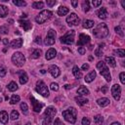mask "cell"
<instances>
[{
  "label": "cell",
  "instance_id": "cell-1",
  "mask_svg": "<svg viewBox=\"0 0 125 125\" xmlns=\"http://www.w3.org/2000/svg\"><path fill=\"white\" fill-rule=\"evenodd\" d=\"M93 34L96 38L98 39H103L104 37H106L108 35V28H107V25L104 22L102 23H99L93 30Z\"/></svg>",
  "mask_w": 125,
  "mask_h": 125
},
{
  "label": "cell",
  "instance_id": "cell-2",
  "mask_svg": "<svg viewBox=\"0 0 125 125\" xmlns=\"http://www.w3.org/2000/svg\"><path fill=\"white\" fill-rule=\"evenodd\" d=\"M57 113V109L53 106H48L44 112V118L42 121V125H50L53 118Z\"/></svg>",
  "mask_w": 125,
  "mask_h": 125
},
{
  "label": "cell",
  "instance_id": "cell-3",
  "mask_svg": "<svg viewBox=\"0 0 125 125\" xmlns=\"http://www.w3.org/2000/svg\"><path fill=\"white\" fill-rule=\"evenodd\" d=\"M62 114L63 118H64L67 122H69V123H71V124H74V123L76 122L77 111H76V109H75L74 107H69V108L63 110V111L62 112Z\"/></svg>",
  "mask_w": 125,
  "mask_h": 125
},
{
  "label": "cell",
  "instance_id": "cell-4",
  "mask_svg": "<svg viewBox=\"0 0 125 125\" xmlns=\"http://www.w3.org/2000/svg\"><path fill=\"white\" fill-rule=\"evenodd\" d=\"M97 68L100 70L101 75H103L104 78H105V80H106L107 82H109V81L111 80V75H110L109 70H108L107 66L105 65V62H103V61L98 62V63H97Z\"/></svg>",
  "mask_w": 125,
  "mask_h": 125
},
{
  "label": "cell",
  "instance_id": "cell-5",
  "mask_svg": "<svg viewBox=\"0 0 125 125\" xmlns=\"http://www.w3.org/2000/svg\"><path fill=\"white\" fill-rule=\"evenodd\" d=\"M35 90H36V92H37L38 94H40L42 97H45V98L49 97V90H48L46 84H45L42 80H38V81L36 82V88H35Z\"/></svg>",
  "mask_w": 125,
  "mask_h": 125
},
{
  "label": "cell",
  "instance_id": "cell-6",
  "mask_svg": "<svg viewBox=\"0 0 125 125\" xmlns=\"http://www.w3.org/2000/svg\"><path fill=\"white\" fill-rule=\"evenodd\" d=\"M51 16H52V12H51V11H49V10H43L42 12H40V13L36 16L35 21H36L37 23L41 24V23L45 22L46 21H48V20L51 18Z\"/></svg>",
  "mask_w": 125,
  "mask_h": 125
},
{
  "label": "cell",
  "instance_id": "cell-7",
  "mask_svg": "<svg viewBox=\"0 0 125 125\" xmlns=\"http://www.w3.org/2000/svg\"><path fill=\"white\" fill-rule=\"evenodd\" d=\"M12 62L17 66H22L25 62V58L21 52H16L12 56Z\"/></svg>",
  "mask_w": 125,
  "mask_h": 125
},
{
  "label": "cell",
  "instance_id": "cell-8",
  "mask_svg": "<svg viewBox=\"0 0 125 125\" xmlns=\"http://www.w3.org/2000/svg\"><path fill=\"white\" fill-rule=\"evenodd\" d=\"M74 35H75V31L74 30H69L67 31L63 36H62L60 38V41L62 43V44H67V45H70L73 43L74 41Z\"/></svg>",
  "mask_w": 125,
  "mask_h": 125
},
{
  "label": "cell",
  "instance_id": "cell-9",
  "mask_svg": "<svg viewBox=\"0 0 125 125\" xmlns=\"http://www.w3.org/2000/svg\"><path fill=\"white\" fill-rule=\"evenodd\" d=\"M55 40H56V32H55V30L49 29V31H48V33L46 35V39L44 41L45 45L52 46L55 43Z\"/></svg>",
  "mask_w": 125,
  "mask_h": 125
},
{
  "label": "cell",
  "instance_id": "cell-10",
  "mask_svg": "<svg viewBox=\"0 0 125 125\" xmlns=\"http://www.w3.org/2000/svg\"><path fill=\"white\" fill-rule=\"evenodd\" d=\"M66 22L68 23L69 26L78 25V23L80 22V19L78 18V16L75 13H70V15L66 18Z\"/></svg>",
  "mask_w": 125,
  "mask_h": 125
},
{
  "label": "cell",
  "instance_id": "cell-11",
  "mask_svg": "<svg viewBox=\"0 0 125 125\" xmlns=\"http://www.w3.org/2000/svg\"><path fill=\"white\" fill-rule=\"evenodd\" d=\"M111 95L114 98L115 101H119L120 100V96H121V87L118 84H114L111 87Z\"/></svg>",
  "mask_w": 125,
  "mask_h": 125
},
{
  "label": "cell",
  "instance_id": "cell-12",
  "mask_svg": "<svg viewBox=\"0 0 125 125\" xmlns=\"http://www.w3.org/2000/svg\"><path fill=\"white\" fill-rule=\"evenodd\" d=\"M30 101H31V104H32V109L35 111V112H40L41 111V108L43 107V104L39 103L34 97L30 96Z\"/></svg>",
  "mask_w": 125,
  "mask_h": 125
},
{
  "label": "cell",
  "instance_id": "cell-13",
  "mask_svg": "<svg viewBox=\"0 0 125 125\" xmlns=\"http://www.w3.org/2000/svg\"><path fill=\"white\" fill-rule=\"evenodd\" d=\"M89 42H90V36L81 33L79 35V38H78V41H77V46H83V45H86Z\"/></svg>",
  "mask_w": 125,
  "mask_h": 125
},
{
  "label": "cell",
  "instance_id": "cell-14",
  "mask_svg": "<svg viewBox=\"0 0 125 125\" xmlns=\"http://www.w3.org/2000/svg\"><path fill=\"white\" fill-rule=\"evenodd\" d=\"M48 71L51 73V75L53 76V77H58L59 75H60V73H61V71H60V68L57 66V65H55V64H51L50 66H49V68H48Z\"/></svg>",
  "mask_w": 125,
  "mask_h": 125
},
{
  "label": "cell",
  "instance_id": "cell-15",
  "mask_svg": "<svg viewBox=\"0 0 125 125\" xmlns=\"http://www.w3.org/2000/svg\"><path fill=\"white\" fill-rule=\"evenodd\" d=\"M97 15H98V17H99L100 19H102V20H105V19H107V17H108V13H107L106 8H104V7L100 8V9L98 10V12H97Z\"/></svg>",
  "mask_w": 125,
  "mask_h": 125
},
{
  "label": "cell",
  "instance_id": "cell-16",
  "mask_svg": "<svg viewBox=\"0 0 125 125\" xmlns=\"http://www.w3.org/2000/svg\"><path fill=\"white\" fill-rule=\"evenodd\" d=\"M56 55H57V51L54 49V48H50L47 52H46V55H45V58H46V60H52V59H54L55 57H56Z\"/></svg>",
  "mask_w": 125,
  "mask_h": 125
},
{
  "label": "cell",
  "instance_id": "cell-17",
  "mask_svg": "<svg viewBox=\"0 0 125 125\" xmlns=\"http://www.w3.org/2000/svg\"><path fill=\"white\" fill-rule=\"evenodd\" d=\"M19 23H20V25L23 28V30H25V31L29 30V29L32 27L31 23H30L28 21H22V20H20V21H19Z\"/></svg>",
  "mask_w": 125,
  "mask_h": 125
},
{
  "label": "cell",
  "instance_id": "cell-18",
  "mask_svg": "<svg viewBox=\"0 0 125 125\" xmlns=\"http://www.w3.org/2000/svg\"><path fill=\"white\" fill-rule=\"evenodd\" d=\"M18 73H19V75H20V83H21V85L25 84V83L27 82V80H28L27 74H26L24 71H19Z\"/></svg>",
  "mask_w": 125,
  "mask_h": 125
},
{
  "label": "cell",
  "instance_id": "cell-19",
  "mask_svg": "<svg viewBox=\"0 0 125 125\" xmlns=\"http://www.w3.org/2000/svg\"><path fill=\"white\" fill-rule=\"evenodd\" d=\"M10 45H11V47L14 48V49H16V48H21V45H22V39H21V38L15 39V40H13V41L10 43Z\"/></svg>",
  "mask_w": 125,
  "mask_h": 125
},
{
  "label": "cell",
  "instance_id": "cell-20",
  "mask_svg": "<svg viewBox=\"0 0 125 125\" xmlns=\"http://www.w3.org/2000/svg\"><path fill=\"white\" fill-rule=\"evenodd\" d=\"M8 113L5 111V110H1L0 111V122L2 124H7L8 123Z\"/></svg>",
  "mask_w": 125,
  "mask_h": 125
},
{
  "label": "cell",
  "instance_id": "cell-21",
  "mask_svg": "<svg viewBox=\"0 0 125 125\" xmlns=\"http://www.w3.org/2000/svg\"><path fill=\"white\" fill-rule=\"evenodd\" d=\"M109 102H110V101H109L107 98H101V99H99V100L97 101V104H98L100 106L104 107V106H106V105L109 104Z\"/></svg>",
  "mask_w": 125,
  "mask_h": 125
},
{
  "label": "cell",
  "instance_id": "cell-22",
  "mask_svg": "<svg viewBox=\"0 0 125 125\" xmlns=\"http://www.w3.org/2000/svg\"><path fill=\"white\" fill-rule=\"evenodd\" d=\"M72 73L75 76V78H77V79H80L82 77V72H81V70L79 69V67L77 65H74L72 67Z\"/></svg>",
  "mask_w": 125,
  "mask_h": 125
},
{
  "label": "cell",
  "instance_id": "cell-23",
  "mask_svg": "<svg viewBox=\"0 0 125 125\" xmlns=\"http://www.w3.org/2000/svg\"><path fill=\"white\" fill-rule=\"evenodd\" d=\"M96 78V71L95 70H92L90 73H88L86 76H85V81L87 82V83H90V82H92L94 79Z\"/></svg>",
  "mask_w": 125,
  "mask_h": 125
},
{
  "label": "cell",
  "instance_id": "cell-24",
  "mask_svg": "<svg viewBox=\"0 0 125 125\" xmlns=\"http://www.w3.org/2000/svg\"><path fill=\"white\" fill-rule=\"evenodd\" d=\"M75 102L77 103V104L78 105H83V104H86L89 101L87 100V99H85V98H83V97H81V96H77V97H75Z\"/></svg>",
  "mask_w": 125,
  "mask_h": 125
},
{
  "label": "cell",
  "instance_id": "cell-25",
  "mask_svg": "<svg viewBox=\"0 0 125 125\" xmlns=\"http://www.w3.org/2000/svg\"><path fill=\"white\" fill-rule=\"evenodd\" d=\"M9 13L8 7L5 5H0V18H5Z\"/></svg>",
  "mask_w": 125,
  "mask_h": 125
},
{
  "label": "cell",
  "instance_id": "cell-26",
  "mask_svg": "<svg viewBox=\"0 0 125 125\" xmlns=\"http://www.w3.org/2000/svg\"><path fill=\"white\" fill-rule=\"evenodd\" d=\"M68 12H69V10L65 6H60V8L58 9V15L59 16H65L66 14H68Z\"/></svg>",
  "mask_w": 125,
  "mask_h": 125
},
{
  "label": "cell",
  "instance_id": "cell-27",
  "mask_svg": "<svg viewBox=\"0 0 125 125\" xmlns=\"http://www.w3.org/2000/svg\"><path fill=\"white\" fill-rule=\"evenodd\" d=\"M77 94L79 95V96H87V95H89V90L86 88V87H84V86H81L80 88H78V90H77Z\"/></svg>",
  "mask_w": 125,
  "mask_h": 125
},
{
  "label": "cell",
  "instance_id": "cell-28",
  "mask_svg": "<svg viewBox=\"0 0 125 125\" xmlns=\"http://www.w3.org/2000/svg\"><path fill=\"white\" fill-rule=\"evenodd\" d=\"M83 27L84 28H91L94 26V21H91V20H85L83 21Z\"/></svg>",
  "mask_w": 125,
  "mask_h": 125
},
{
  "label": "cell",
  "instance_id": "cell-29",
  "mask_svg": "<svg viewBox=\"0 0 125 125\" xmlns=\"http://www.w3.org/2000/svg\"><path fill=\"white\" fill-rule=\"evenodd\" d=\"M105 62H107V64H109L111 67H115L116 66V62L112 57H105Z\"/></svg>",
  "mask_w": 125,
  "mask_h": 125
},
{
  "label": "cell",
  "instance_id": "cell-30",
  "mask_svg": "<svg viewBox=\"0 0 125 125\" xmlns=\"http://www.w3.org/2000/svg\"><path fill=\"white\" fill-rule=\"evenodd\" d=\"M40 56H41V50L40 49H34L32 54L30 55V57L32 59H38V58H40Z\"/></svg>",
  "mask_w": 125,
  "mask_h": 125
},
{
  "label": "cell",
  "instance_id": "cell-31",
  "mask_svg": "<svg viewBox=\"0 0 125 125\" xmlns=\"http://www.w3.org/2000/svg\"><path fill=\"white\" fill-rule=\"evenodd\" d=\"M113 55L120 57V58H123V57H125V51L123 49H117V50L113 51Z\"/></svg>",
  "mask_w": 125,
  "mask_h": 125
},
{
  "label": "cell",
  "instance_id": "cell-32",
  "mask_svg": "<svg viewBox=\"0 0 125 125\" xmlns=\"http://www.w3.org/2000/svg\"><path fill=\"white\" fill-rule=\"evenodd\" d=\"M18 85H17V83L16 82H14V81H11L9 84H8V89H9V91H11V92H14V91H16V90H18Z\"/></svg>",
  "mask_w": 125,
  "mask_h": 125
},
{
  "label": "cell",
  "instance_id": "cell-33",
  "mask_svg": "<svg viewBox=\"0 0 125 125\" xmlns=\"http://www.w3.org/2000/svg\"><path fill=\"white\" fill-rule=\"evenodd\" d=\"M94 121H95V123H96L97 125H103V123H104V118H103L102 115H96V116L94 117Z\"/></svg>",
  "mask_w": 125,
  "mask_h": 125
},
{
  "label": "cell",
  "instance_id": "cell-34",
  "mask_svg": "<svg viewBox=\"0 0 125 125\" xmlns=\"http://www.w3.org/2000/svg\"><path fill=\"white\" fill-rule=\"evenodd\" d=\"M32 7L34 9H42L44 7V3L42 1H36L32 3Z\"/></svg>",
  "mask_w": 125,
  "mask_h": 125
},
{
  "label": "cell",
  "instance_id": "cell-35",
  "mask_svg": "<svg viewBox=\"0 0 125 125\" xmlns=\"http://www.w3.org/2000/svg\"><path fill=\"white\" fill-rule=\"evenodd\" d=\"M21 111H22V113L24 115H27V113H28V106H27V104L25 103H21Z\"/></svg>",
  "mask_w": 125,
  "mask_h": 125
},
{
  "label": "cell",
  "instance_id": "cell-36",
  "mask_svg": "<svg viewBox=\"0 0 125 125\" xmlns=\"http://www.w3.org/2000/svg\"><path fill=\"white\" fill-rule=\"evenodd\" d=\"M13 3L16 6H19V7H24V6H26V2L23 1V0H13Z\"/></svg>",
  "mask_w": 125,
  "mask_h": 125
},
{
  "label": "cell",
  "instance_id": "cell-37",
  "mask_svg": "<svg viewBox=\"0 0 125 125\" xmlns=\"http://www.w3.org/2000/svg\"><path fill=\"white\" fill-rule=\"evenodd\" d=\"M18 102H20V96H18V95H13V96L11 97L10 104H16Z\"/></svg>",
  "mask_w": 125,
  "mask_h": 125
},
{
  "label": "cell",
  "instance_id": "cell-38",
  "mask_svg": "<svg viewBox=\"0 0 125 125\" xmlns=\"http://www.w3.org/2000/svg\"><path fill=\"white\" fill-rule=\"evenodd\" d=\"M103 46H104V44H100V45H99V48L95 51V55H96L97 57H102V56H103V50H102Z\"/></svg>",
  "mask_w": 125,
  "mask_h": 125
},
{
  "label": "cell",
  "instance_id": "cell-39",
  "mask_svg": "<svg viewBox=\"0 0 125 125\" xmlns=\"http://www.w3.org/2000/svg\"><path fill=\"white\" fill-rule=\"evenodd\" d=\"M19 116H20V114H19V112H18L17 110H12L11 115H10V118H11L12 120H17V119L19 118Z\"/></svg>",
  "mask_w": 125,
  "mask_h": 125
},
{
  "label": "cell",
  "instance_id": "cell-40",
  "mask_svg": "<svg viewBox=\"0 0 125 125\" xmlns=\"http://www.w3.org/2000/svg\"><path fill=\"white\" fill-rule=\"evenodd\" d=\"M82 8H83L84 12H88L90 10V3H89V1H84L82 3Z\"/></svg>",
  "mask_w": 125,
  "mask_h": 125
},
{
  "label": "cell",
  "instance_id": "cell-41",
  "mask_svg": "<svg viewBox=\"0 0 125 125\" xmlns=\"http://www.w3.org/2000/svg\"><path fill=\"white\" fill-rule=\"evenodd\" d=\"M50 88H51V90H53V91H58V90H59V85H58V83L53 82V83H51Z\"/></svg>",
  "mask_w": 125,
  "mask_h": 125
},
{
  "label": "cell",
  "instance_id": "cell-42",
  "mask_svg": "<svg viewBox=\"0 0 125 125\" xmlns=\"http://www.w3.org/2000/svg\"><path fill=\"white\" fill-rule=\"evenodd\" d=\"M0 33H2V34H7V33H8V27L5 26V25L0 26Z\"/></svg>",
  "mask_w": 125,
  "mask_h": 125
},
{
  "label": "cell",
  "instance_id": "cell-43",
  "mask_svg": "<svg viewBox=\"0 0 125 125\" xmlns=\"http://www.w3.org/2000/svg\"><path fill=\"white\" fill-rule=\"evenodd\" d=\"M81 124L82 125H90V119L88 117H83L82 121H81Z\"/></svg>",
  "mask_w": 125,
  "mask_h": 125
},
{
  "label": "cell",
  "instance_id": "cell-44",
  "mask_svg": "<svg viewBox=\"0 0 125 125\" xmlns=\"http://www.w3.org/2000/svg\"><path fill=\"white\" fill-rule=\"evenodd\" d=\"M114 30H115V32H116V33H118L120 36H123V35H124V33H123V31H122V29H121V27H120V26H115Z\"/></svg>",
  "mask_w": 125,
  "mask_h": 125
},
{
  "label": "cell",
  "instance_id": "cell-45",
  "mask_svg": "<svg viewBox=\"0 0 125 125\" xmlns=\"http://www.w3.org/2000/svg\"><path fill=\"white\" fill-rule=\"evenodd\" d=\"M6 72H7L6 68L4 66H0V77H4L6 75Z\"/></svg>",
  "mask_w": 125,
  "mask_h": 125
},
{
  "label": "cell",
  "instance_id": "cell-46",
  "mask_svg": "<svg viewBox=\"0 0 125 125\" xmlns=\"http://www.w3.org/2000/svg\"><path fill=\"white\" fill-rule=\"evenodd\" d=\"M119 78H120L121 83H122V84H125V73H124V72H121V73H120Z\"/></svg>",
  "mask_w": 125,
  "mask_h": 125
},
{
  "label": "cell",
  "instance_id": "cell-47",
  "mask_svg": "<svg viewBox=\"0 0 125 125\" xmlns=\"http://www.w3.org/2000/svg\"><path fill=\"white\" fill-rule=\"evenodd\" d=\"M56 3H57V2H56V0H52V1H51V0H47V1H46V4H47L49 7L54 6Z\"/></svg>",
  "mask_w": 125,
  "mask_h": 125
},
{
  "label": "cell",
  "instance_id": "cell-48",
  "mask_svg": "<svg viewBox=\"0 0 125 125\" xmlns=\"http://www.w3.org/2000/svg\"><path fill=\"white\" fill-rule=\"evenodd\" d=\"M92 4H93L94 7H98V6H100V5L102 4V1H101V0H98V1L93 0V1H92Z\"/></svg>",
  "mask_w": 125,
  "mask_h": 125
},
{
  "label": "cell",
  "instance_id": "cell-49",
  "mask_svg": "<svg viewBox=\"0 0 125 125\" xmlns=\"http://www.w3.org/2000/svg\"><path fill=\"white\" fill-rule=\"evenodd\" d=\"M85 52H86V50H85L84 47H79V48H78V53H79L80 55H84Z\"/></svg>",
  "mask_w": 125,
  "mask_h": 125
},
{
  "label": "cell",
  "instance_id": "cell-50",
  "mask_svg": "<svg viewBox=\"0 0 125 125\" xmlns=\"http://www.w3.org/2000/svg\"><path fill=\"white\" fill-rule=\"evenodd\" d=\"M54 125H62V123L61 122V120L59 118H56L55 119V122H54Z\"/></svg>",
  "mask_w": 125,
  "mask_h": 125
},
{
  "label": "cell",
  "instance_id": "cell-51",
  "mask_svg": "<svg viewBox=\"0 0 125 125\" xmlns=\"http://www.w3.org/2000/svg\"><path fill=\"white\" fill-rule=\"evenodd\" d=\"M35 43H36V44H39V45L41 44V37H40V36H37V37L35 38Z\"/></svg>",
  "mask_w": 125,
  "mask_h": 125
},
{
  "label": "cell",
  "instance_id": "cell-52",
  "mask_svg": "<svg viewBox=\"0 0 125 125\" xmlns=\"http://www.w3.org/2000/svg\"><path fill=\"white\" fill-rule=\"evenodd\" d=\"M87 69H89V64L88 63H84L82 65V70H87Z\"/></svg>",
  "mask_w": 125,
  "mask_h": 125
},
{
  "label": "cell",
  "instance_id": "cell-53",
  "mask_svg": "<svg viewBox=\"0 0 125 125\" xmlns=\"http://www.w3.org/2000/svg\"><path fill=\"white\" fill-rule=\"evenodd\" d=\"M101 91H102V93L105 94V93H106V91H107V86H103V87H102V89H101Z\"/></svg>",
  "mask_w": 125,
  "mask_h": 125
},
{
  "label": "cell",
  "instance_id": "cell-54",
  "mask_svg": "<svg viewBox=\"0 0 125 125\" xmlns=\"http://www.w3.org/2000/svg\"><path fill=\"white\" fill-rule=\"evenodd\" d=\"M71 5L73 6V8H77L78 2H77V1H71Z\"/></svg>",
  "mask_w": 125,
  "mask_h": 125
},
{
  "label": "cell",
  "instance_id": "cell-55",
  "mask_svg": "<svg viewBox=\"0 0 125 125\" xmlns=\"http://www.w3.org/2000/svg\"><path fill=\"white\" fill-rule=\"evenodd\" d=\"M3 43H4L5 45H8V43H9L8 39H7V38H4V39H3Z\"/></svg>",
  "mask_w": 125,
  "mask_h": 125
},
{
  "label": "cell",
  "instance_id": "cell-56",
  "mask_svg": "<svg viewBox=\"0 0 125 125\" xmlns=\"http://www.w3.org/2000/svg\"><path fill=\"white\" fill-rule=\"evenodd\" d=\"M121 5H122L123 8H125V2L124 1H121Z\"/></svg>",
  "mask_w": 125,
  "mask_h": 125
},
{
  "label": "cell",
  "instance_id": "cell-57",
  "mask_svg": "<svg viewBox=\"0 0 125 125\" xmlns=\"http://www.w3.org/2000/svg\"><path fill=\"white\" fill-rule=\"evenodd\" d=\"M70 87H71V86H69V85H64V88H65V89H69Z\"/></svg>",
  "mask_w": 125,
  "mask_h": 125
},
{
  "label": "cell",
  "instance_id": "cell-58",
  "mask_svg": "<svg viewBox=\"0 0 125 125\" xmlns=\"http://www.w3.org/2000/svg\"><path fill=\"white\" fill-rule=\"evenodd\" d=\"M111 125H121L120 123H118V122H114V123H112Z\"/></svg>",
  "mask_w": 125,
  "mask_h": 125
},
{
  "label": "cell",
  "instance_id": "cell-59",
  "mask_svg": "<svg viewBox=\"0 0 125 125\" xmlns=\"http://www.w3.org/2000/svg\"><path fill=\"white\" fill-rule=\"evenodd\" d=\"M40 72H41V73H43V74H44V73H45V72H46V70H45V69H41V70H40Z\"/></svg>",
  "mask_w": 125,
  "mask_h": 125
},
{
  "label": "cell",
  "instance_id": "cell-60",
  "mask_svg": "<svg viewBox=\"0 0 125 125\" xmlns=\"http://www.w3.org/2000/svg\"><path fill=\"white\" fill-rule=\"evenodd\" d=\"M8 22H10V23H13V22H14V21H13V20H8Z\"/></svg>",
  "mask_w": 125,
  "mask_h": 125
},
{
  "label": "cell",
  "instance_id": "cell-61",
  "mask_svg": "<svg viewBox=\"0 0 125 125\" xmlns=\"http://www.w3.org/2000/svg\"><path fill=\"white\" fill-rule=\"evenodd\" d=\"M25 125H31V124H30V122H27V123H26Z\"/></svg>",
  "mask_w": 125,
  "mask_h": 125
},
{
  "label": "cell",
  "instance_id": "cell-62",
  "mask_svg": "<svg viewBox=\"0 0 125 125\" xmlns=\"http://www.w3.org/2000/svg\"><path fill=\"white\" fill-rule=\"evenodd\" d=\"M0 102H1V99H0Z\"/></svg>",
  "mask_w": 125,
  "mask_h": 125
},
{
  "label": "cell",
  "instance_id": "cell-63",
  "mask_svg": "<svg viewBox=\"0 0 125 125\" xmlns=\"http://www.w3.org/2000/svg\"><path fill=\"white\" fill-rule=\"evenodd\" d=\"M62 125H64V124H63V123H62Z\"/></svg>",
  "mask_w": 125,
  "mask_h": 125
}]
</instances>
